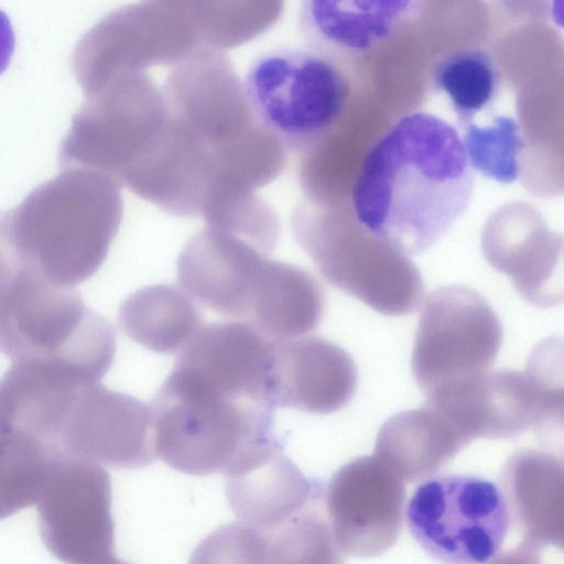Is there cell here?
Here are the masks:
<instances>
[{
  "mask_svg": "<svg viewBox=\"0 0 564 564\" xmlns=\"http://www.w3.org/2000/svg\"><path fill=\"white\" fill-rule=\"evenodd\" d=\"M349 86L343 67L310 47H279L258 56L242 94L256 122L279 144L308 152L333 131Z\"/></svg>",
  "mask_w": 564,
  "mask_h": 564,
  "instance_id": "5",
  "label": "cell"
},
{
  "mask_svg": "<svg viewBox=\"0 0 564 564\" xmlns=\"http://www.w3.org/2000/svg\"><path fill=\"white\" fill-rule=\"evenodd\" d=\"M294 232L321 274L337 289L389 316L406 315L419 306L424 283L406 256L368 234L352 240L297 218Z\"/></svg>",
  "mask_w": 564,
  "mask_h": 564,
  "instance_id": "11",
  "label": "cell"
},
{
  "mask_svg": "<svg viewBox=\"0 0 564 564\" xmlns=\"http://www.w3.org/2000/svg\"><path fill=\"white\" fill-rule=\"evenodd\" d=\"M150 408L156 455L186 474H225L250 449L276 440L272 405L176 365Z\"/></svg>",
  "mask_w": 564,
  "mask_h": 564,
  "instance_id": "3",
  "label": "cell"
},
{
  "mask_svg": "<svg viewBox=\"0 0 564 564\" xmlns=\"http://www.w3.org/2000/svg\"><path fill=\"white\" fill-rule=\"evenodd\" d=\"M14 50V33L11 23L2 11H0V73L10 63Z\"/></svg>",
  "mask_w": 564,
  "mask_h": 564,
  "instance_id": "24",
  "label": "cell"
},
{
  "mask_svg": "<svg viewBox=\"0 0 564 564\" xmlns=\"http://www.w3.org/2000/svg\"><path fill=\"white\" fill-rule=\"evenodd\" d=\"M324 311L323 288L310 272L267 259L245 323L270 340L283 341L314 330Z\"/></svg>",
  "mask_w": 564,
  "mask_h": 564,
  "instance_id": "16",
  "label": "cell"
},
{
  "mask_svg": "<svg viewBox=\"0 0 564 564\" xmlns=\"http://www.w3.org/2000/svg\"><path fill=\"white\" fill-rule=\"evenodd\" d=\"M42 438L68 456L115 468H141L158 457L150 405L100 382L67 391Z\"/></svg>",
  "mask_w": 564,
  "mask_h": 564,
  "instance_id": "9",
  "label": "cell"
},
{
  "mask_svg": "<svg viewBox=\"0 0 564 564\" xmlns=\"http://www.w3.org/2000/svg\"><path fill=\"white\" fill-rule=\"evenodd\" d=\"M460 139L471 170L501 184L514 183L520 175L524 138L518 120L498 115L485 124H460Z\"/></svg>",
  "mask_w": 564,
  "mask_h": 564,
  "instance_id": "21",
  "label": "cell"
},
{
  "mask_svg": "<svg viewBox=\"0 0 564 564\" xmlns=\"http://www.w3.org/2000/svg\"><path fill=\"white\" fill-rule=\"evenodd\" d=\"M225 474L232 511L262 534L283 524L322 494L321 486L283 454L279 440L252 448Z\"/></svg>",
  "mask_w": 564,
  "mask_h": 564,
  "instance_id": "14",
  "label": "cell"
},
{
  "mask_svg": "<svg viewBox=\"0 0 564 564\" xmlns=\"http://www.w3.org/2000/svg\"><path fill=\"white\" fill-rule=\"evenodd\" d=\"M433 88L444 96L459 126L490 108L499 96L501 74L494 56L484 48L462 47L440 56L431 69Z\"/></svg>",
  "mask_w": 564,
  "mask_h": 564,
  "instance_id": "20",
  "label": "cell"
},
{
  "mask_svg": "<svg viewBox=\"0 0 564 564\" xmlns=\"http://www.w3.org/2000/svg\"><path fill=\"white\" fill-rule=\"evenodd\" d=\"M268 254L243 237L208 227L180 253L177 283L194 301L245 323Z\"/></svg>",
  "mask_w": 564,
  "mask_h": 564,
  "instance_id": "12",
  "label": "cell"
},
{
  "mask_svg": "<svg viewBox=\"0 0 564 564\" xmlns=\"http://www.w3.org/2000/svg\"><path fill=\"white\" fill-rule=\"evenodd\" d=\"M121 330L133 341L160 354L181 351L203 326L194 300L181 288L156 284L142 288L121 304Z\"/></svg>",
  "mask_w": 564,
  "mask_h": 564,
  "instance_id": "18",
  "label": "cell"
},
{
  "mask_svg": "<svg viewBox=\"0 0 564 564\" xmlns=\"http://www.w3.org/2000/svg\"><path fill=\"white\" fill-rule=\"evenodd\" d=\"M501 340L500 319L477 291L464 285L434 290L423 303L412 351L417 386L427 395L488 371Z\"/></svg>",
  "mask_w": 564,
  "mask_h": 564,
  "instance_id": "8",
  "label": "cell"
},
{
  "mask_svg": "<svg viewBox=\"0 0 564 564\" xmlns=\"http://www.w3.org/2000/svg\"><path fill=\"white\" fill-rule=\"evenodd\" d=\"M357 381L351 356L325 338L272 341L269 399L273 408L334 413L352 399Z\"/></svg>",
  "mask_w": 564,
  "mask_h": 564,
  "instance_id": "13",
  "label": "cell"
},
{
  "mask_svg": "<svg viewBox=\"0 0 564 564\" xmlns=\"http://www.w3.org/2000/svg\"><path fill=\"white\" fill-rule=\"evenodd\" d=\"M2 425V416H1V413H0V426Z\"/></svg>",
  "mask_w": 564,
  "mask_h": 564,
  "instance_id": "25",
  "label": "cell"
},
{
  "mask_svg": "<svg viewBox=\"0 0 564 564\" xmlns=\"http://www.w3.org/2000/svg\"><path fill=\"white\" fill-rule=\"evenodd\" d=\"M417 544L444 564H485L496 556L510 522L508 502L488 479L445 475L420 485L406 507Z\"/></svg>",
  "mask_w": 564,
  "mask_h": 564,
  "instance_id": "7",
  "label": "cell"
},
{
  "mask_svg": "<svg viewBox=\"0 0 564 564\" xmlns=\"http://www.w3.org/2000/svg\"><path fill=\"white\" fill-rule=\"evenodd\" d=\"M121 215L112 177L91 169H65L0 216V259L74 288L104 263Z\"/></svg>",
  "mask_w": 564,
  "mask_h": 564,
  "instance_id": "2",
  "label": "cell"
},
{
  "mask_svg": "<svg viewBox=\"0 0 564 564\" xmlns=\"http://www.w3.org/2000/svg\"><path fill=\"white\" fill-rule=\"evenodd\" d=\"M562 345L545 340L524 371L498 369L445 384L426 395L463 438H509L563 423Z\"/></svg>",
  "mask_w": 564,
  "mask_h": 564,
  "instance_id": "6",
  "label": "cell"
},
{
  "mask_svg": "<svg viewBox=\"0 0 564 564\" xmlns=\"http://www.w3.org/2000/svg\"><path fill=\"white\" fill-rule=\"evenodd\" d=\"M475 186L460 134L433 113L401 116L369 149L351 191L356 221L404 256L436 245L468 208Z\"/></svg>",
  "mask_w": 564,
  "mask_h": 564,
  "instance_id": "1",
  "label": "cell"
},
{
  "mask_svg": "<svg viewBox=\"0 0 564 564\" xmlns=\"http://www.w3.org/2000/svg\"><path fill=\"white\" fill-rule=\"evenodd\" d=\"M189 564H269L265 536L247 524H228L208 535Z\"/></svg>",
  "mask_w": 564,
  "mask_h": 564,
  "instance_id": "23",
  "label": "cell"
},
{
  "mask_svg": "<svg viewBox=\"0 0 564 564\" xmlns=\"http://www.w3.org/2000/svg\"><path fill=\"white\" fill-rule=\"evenodd\" d=\"M111 482L89 460L62 455L39 498L40 534L65 564H106L113 555Z\"/></svg>",
  "mask_w": 564,
  "mask_h": 564,
  "instance_id": "10",
  "label": "cell"
},
{
  "mask_svg": "<svg viewBox=\"0 0 564 564\" xmlns=\"http://www.w3.org/2000/svg\"><path fill=\"white\" fill-rule=\"evenodd\" d=\"M263 535L269 564H340L328 524L311 510Z\"/></svg>",
  "mask_w": 564,
  "mask_h": 564,
  "instance_id": "22",
  "label": "cell"
},
{
  "mask_svg": "<svg viewBox=\"0 0 564 564\" xmlns=\"http://www.w3.org/2000/svg\"><path fill=\"white\" fill-rule=\"evenodd\" d=\"M62 455L64 453L41 437L3 421L0 426V520L37 503Z\"/></svg>",
  "mask_w": 564,
  "mask_h": 564,
  "instance_id": "19",
  "label": "cell"
},
{
  "mask_svg": "<svg viewBox=\"0 0 564 564\" xmlns=\"http://www.w3.org/2000/svg\"><path fill=\"white\" fill-rule=\"evenodd\" d=\"M422 12V2L310 0L299 22L307 47L343 67L399 34Z\"/></svg>",
  "mask_w": 564,
  "mask_h": 564,
  "instance_id": "15",
  "label": "cell"
},
{
  "mask_svg": "<svg viewBox=\"0 0 564 564\" xmlns=\"http://www.w3.org/2000/svg\"><path fill=\"white\" fill-rule=\"evenodd\" d=\"M0 352L12 364H51L100 382L111 368L116 333L74 288L0 259Z\"/></svg>",
  "mask_w": 564,
  "mask_h": 564,
  "instance_id": "4",
  "label": "cell"
},
{
  "mask_svg": "<svg viewBox=\"0 0 564 564\" xmlns=\"http://www.w3.org/2000/svg\"><path fill=\"white\" fill-rule=\"evenodd\" d=\"M468 444L435 408L394 414L378 433L376 456L410 480L426 477L448 463Z\"/></svg>",
  "mask_w": 564,
  "mask_h": 564,
  "instance_id": "17",
  "label": "cell"
}]
</instances>
